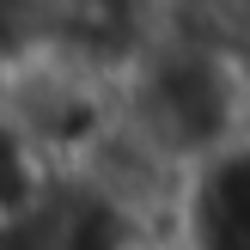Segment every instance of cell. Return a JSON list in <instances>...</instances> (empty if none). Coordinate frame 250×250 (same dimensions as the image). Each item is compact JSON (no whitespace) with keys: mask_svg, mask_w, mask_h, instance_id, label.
Listing matches in <instances>:
<instances>
[{"mask_svg":"<svg viewBox=\"0 0 250 250\" xmlns=\"http://www.w3.org/2000/svg\"><path fill=\"white\" fill-rule=\"evenodd\" d=\"M116 80V43L80 24H19L0 37V159L49 165Z\"/></svg>","mask_w":250,"mask_h":250,"instance_id":"1","label":"cell"}]
</instances>
